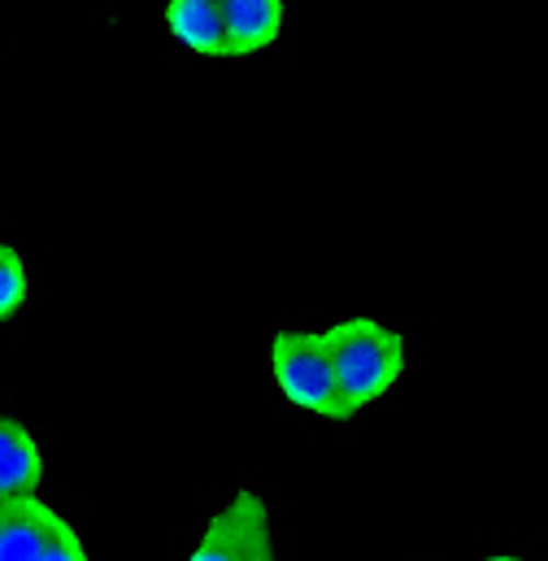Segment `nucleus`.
Wrapping results in <instances>:
<instances>
[{
	"instance_id": "obj_4",
	"label": "nucleus",
	"mask_w": 548,
	"mask_h": 561,
	"mask_svg": "<svg viewBox=\"0 0 548 561\" xmlns=\"http://www.w3.org/2000/svg\"><path fill=\"white\" fill-rule=\"evenodd\" d=\"M227 18V57L244 61L266 53L283 35V0H222Z\"/></svg>"
},
{
	"instance_id": "obj_3",
	"label": "nucleus",
	"mask_w": 548,
	"mask_h": 561,
	"mask_svg": "<svg viewBox=\"0 0 548 561\" xmlns=\"http://www.w3.org/2000/svg\"><path fill=\"white\" fill-rule=\"evenodd\" d=\"M187 561H274L271 545V514L258 492H240L231 505H222Z\"/></svg>"
},
{
	"instance_id": "obj_7",
	"label": "nucleus",
	"mask_w": 548,
	"mask_h": 561,
	"mask_svg": "<svg viewBox=\"0 0 548 561\" xmlns=\"http://www.w3.org/2000/svg\"><path fill=\"white\" fill-rule=\"evenodd\" d=\"M61 514H53L44 501L35 496H22L9 505L4 523H0V561H35L44 553L48 536H53V523Z\"/></svg>"
},
{
	"instance_id": "obj_8",
	"label": "nucleus",
	"mask_w": 548,
	"mask_h": 561,
	"mask_svg": "<svg viewBox=\"0 0 548 561\" xmlns=\"http://www.w3.org/2000/svg\"><path fill=\"white\" fill-rule=\"evenodd\" d=\"M26 305V262L13 244H0V322Z\"/></svg>"
},
{
	"instance_id": "obj_6",
	"label": "nucleus",
	"mask_w": 548,
	"mask_h": 561,
	"mask_svg": "<svg viewBox=\"0 0 548 561\" xmlns=\"http://www.w3.org/2000/svg\"><path fill=\"white\" fill-rule=\"evenodd\" d=\"M39 474H44V453L35 435L18 419H0V496L4 501L35 496Z\"/></svg>"
},
{
	"instance_id": "obj_10",
	"label": "nucleus",
	"mask_w": 548,
	"mask_h": 561,
	"mask_svg": "<svg viewBox=\"0 0 548 561\" xmlns=\"http://www.w3.org/2000/svg\"><path fill=\"white\" fill-rule=\"evenodd\" d=\"M483 561H527V558H514V553H496V558H483Z\"/></svg>"
},
{
	"instance_id": "obj_2",
	"label": "nucleus",
	"mask_w": 548,
	"mask_h": 561,
	"mask_svg": "<svg viewBox=\"0 0 548 561\" xmlns=\"http://www.w3.org/2000/svg\"><path fill=\"white\" fill-rule=\"evenodd\" d=\"M271 370L278 392L318 419H349L327 331H278L271 340Z\"/></svg>"
},
{
	"instance_id": "obj_11",
	"label": "nucleus",
	"mask_w": 548,
	"mask_h": 561,
	"mask_svg": "<svg viewBox=\"0 0 548 561\" xmlns=\"http://www.w3.org/2000/svg\"><path fill=\"white\" fill-rule=\"evenodd\" d=\"M9 505H13V501H4V496H0V523H4V514H9Z\"/></svg>"
},
{
	"instance_id": "obj_1",
	"label": "nucleus",
	"mask_w": 548,
	"mask_h": 561,
	"mask_svg": "<svg viewBox=\"0 0 548 561\" xmlns=\"http://www.w3.org/2000/svg\"><path fill=\"white\" fill-rule=\"evenodd\" d=\"M327 344H331V362H335V379H340L349 419L362 414L366 405L384 401L401 383L406 362H410L406 335L379 318H344V322L327 327Z\"/></svg>"
},
{
	"instance_id": "obj_9",
	"label": "nucleus",
	"mask_w": 548,
	"mask_h": 561,
	"mask_svg": "<svg viewBox=\"0 0 548 561\" xmlns=\"http://www.w3.org/2000/svg\"><path fill=\"white\" fill-rule=\"evenodd\" d=\"M35 561H88V549H83L79 531H75L66 518H57V523H53V536H48V545H44V553Z\"/></svg>"
},
{
	"instance_id": "obj_5",
	"label": "nucleus",
	"mask_w": 548,
	"mask_h": 561,
	"mask_svg": "<svg viewBox=\"0 0 548 561\" xmlns=\"http://www.w3.org/2000/svg\"><path fill=\"white\" fill-rule=\"evenodd\" d=\"M170 35L196 57H227V18L222 0H170L165 4Z\"/></svg>"
}]
</instances>
